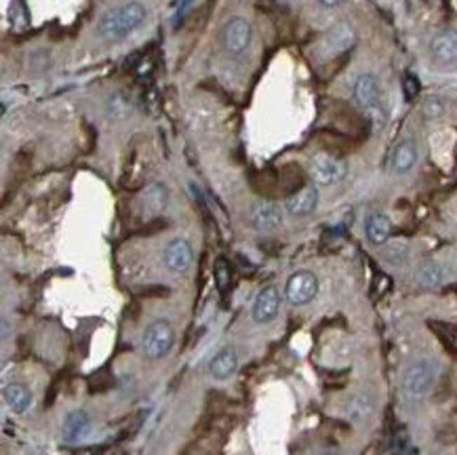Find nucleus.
Listing matches in <instances>:
<instances>
[{"label":"nucleus","mask_w":457,"mask_h":455,"mask_svg":"<svg viewBox=\"0 0 457 455\" xmlns=\"http://www.w3.org/2000/svg\"><path fill=\"white\" fill-rule=\"evenodd\" d=\"M354 100L369 114L375 129L383 127L386 114H383V108H381V89H379L377 76H373V74L358 76V81L354 83Z\"/></svg>","instance_id":"7ed1b4c3"},{"label":"nucleus","mask_w":457,"mask_h":455,"mask_svg":"<svg viewBox=\"0 0 457 455\" xmlns=\"http://www.w3.org/2000/svg\"><path fill=\"white\" fill-rule=\"evenodd\" d=\"M373 411H375V396L367 390L356 392L348 402V417L352 421H362V419L371 417Z\"/></svg>","instance_id":"aec40b11"},{"label":"nucleus","mask_w":457,"mask_h":455,"mask_svg":"<svg viewBox=\"0 0 457 455\" xmlns=\"http://www.w3.org/2000/svg\"><path fill=\"white\" fill-rule=\"evenodd\" d=\"M238 369V356L232 348H221L209 362V373L213 375V379H230Z\"/></svg>","instance_id":"4468645a"},{"label":"nucleus","mask_w":457,"mask_h":455,"mask_svg":"<svg viewBox=\"0 0 457 455\" xmlns=\"http://www.w3.org/2000/svg\"><path fill=\"white\" fill-rule=\"evenodd\" d=\"M318 455H341L339 451H333V449H329V451H322V453H318Z\"/></svg>","instance_id":"c85d7f7f"},{"label":"nucleus","mask_w":457,"mask_h":455,"mask_svg":"<svg viewBox=\"0 0 457 455\" xmlns=\"http://www.w3.org/2000/svg\"><path fill=\"white\" fill-rule=\"evenodd\" d=\"M430 53L438 64L457 62V30H442L430 43Z\"/></svg>","instance_id":"9d476101"},{"label":"nucleus","mask_w":457,"mask_h":455,"mask_svg":"<svg viewBox=\"0 0 457 455\" xmlns=\"http://www.w3.org/2000/svg\"><path fill=\"white\" fill-rule=\"evenodd\" d=\"M287 299L293 306H306L310 304L318 293V278L310 270H299L287 280Z\"/></svg>","instance_id":"0eeeda50"},{"label":"nucleus","mask_w":457,"mask_h":455,"mask_svg":"<svg viewBox=\"0 0 457 455\" xmlns=\"http://www.w3.org/2000/svg\"><path fill=\"white\" fill-rule=\"evenodd\" d=\"M444 280H446V268L438 262H425L415 272V283L419 287H425V289L440 287Z\"/></svg>","instance_id":"6ab92c4d"},{"label":"nucleus","mask_w":457,"mask_h":455,"mask_svg":"<svg viewBox=\"0 0 457 455\" xmlns=\"http://www.w3.org/2000/svg\"><path fill=\"white\" fill-rule=\"evenodd\" d=\"M436 377L438 365L430 358H417L402 371L400 392L407 400H421L432 392Z\"/></svg>","instance_id":"f03ea898"},{"label":"nucleus","mask_w":457,"mask_h":455,"mask_svg":"<svg viewBox=\"0 0 457 455\" xmlns=\"http://www.w3.org/2000/svg\"><path fill=\"white\" fill-rule=\"evenodd\" d=\"M318 3L325 7V9H337V7H341L346 0H318Z\"/></svg>","instance_id":"cd10ccee"},{"label":"nucleus","mask_w":457,"mask_h":455,"mask_svg":"<svg viewBox=\"0 0 457 455\" xmlns=\"http://www.w3.org/2000/svg\"><path fill=\"white\" fill-rule=\"evenodd\" d=\"M354 45V30L348 24H337L325 39V47L329 55H337Z\"/></svg>","instance_id":"a211bd4d"},{"label":"nucleus","mask_w":457,"mask_h":455,"mask_svg":"<svg viewBox=\"0 0 457 455\" xmlns=\"http://www.w3.org/2000/svg\"><path fill=\"white\" fill-rule=\"evenodd\" d=\"M417 163V146L413 140H402L394 152H392V173L394 175H404L409 173Z\"/></svg>","instance_id":"ddd939ff"},{"label":"nucleus","mask_w":457,"mask_h":455,"mask_svg":"<svg viewBox=\"0 0 457 455\" xmlns=\"http://www.w3.org/2000/svg\"><path fill=\"white\" fill-rule=\"evenodd\" d=\"M175 341V331L171 327L169 320H152L146 327L144 339H142V348L144 354L152 360H158L163 356H167L173 348Z\"/></svg>","instance_id":"20e7f679"},{"label":"nucleus","mask_w":457,"mask_h":455,"mask_svg":"<svg viewBox=\"0 0 457 455\" xmlns=\"http://www.w3.org/2000/svg\"><path fill=\"white\" fill-rule=\"evenodd\" d=\"M3 396H5V402L9 405V409L18 415L26 413L32 407V392L24 383H7L3 390Z\"/></svg>","instance_id":"2eb2a0df"},{"label":"nucleus","mask_w":457,"mask_h":455,"mask_svg":"<svg viewBox=\"0 0 457 455\" xmlns=\"http://www.w3.org/2000/svg\"><path fill=\"white\" fill-rule=\"evenodd\" d=\"M364 234L373 245H386L392 234V222L383 213H371L364 224Z\"/></svg>","instance_id":"f3484780"},{"label":"nucleus","mask_w":457,"mask_h":455,"mask_svg":"<svg viewBox=\"0 0 457 455\" xmlns=\"http://www.w3.org/2000/svg\"><path fill=\"white\" fill-rule=\"evenodd\" d=\"M419 91H421L419 79H417L415 74L407 72L404 79H402V93H404V100H407V102H413V100L419 95Z\"/></svg>","instance_id":"b1692460"},{"label":"nucleus","mask_w":457,"mask_h":455,"mask_svg":"<svg viewBox=\"0 0 457 455\" xmlns=\"http://www.w3.org/2000/svg\"><path fill=\"white\" fill-rule=\"evenodd\" d=\"M423 112H425L428 118H438L442 114V104L438 100H430V102H425Z\"/></svg>","instance_id":"a878e982"},{"label":"nucleus","mask_w":457,"mask_h":455,"mask_svg":"<svg viewBox=\"0 0 457 455\" xmlns=\"http://www.w3.org/2000/svg\"><path fill=\"white\" fill-rule=\"evenodd\" d=\"M148 11L142 3L137 0H129V3L121 5V7H114L110 9L100 26H97V34L102 41L106 43H118L123 39H127L135 28H139L146 20Z\"/></svg>","instance_id":"f257e3e1"},{"label":"nucleus","mask_w":457,"mask_h":455,"mask_svg":"<svg viewBox=\"0 0 457 455\" xmlns=\"http://www.w3.org/2000/svg\"><path fill=\"white\" fill-rule=\"evenodd\" d=\"M409 257V247L404 243H390L383 247V259L394 264V266H400L404 264Z\"/></svg>","instance_id":"5701e85b"},{"label":"nucleus","mask_w":457,"mask_h":455,"mask_svg":"<svg viewBox=\"0 0 457 455\" xmlns=\"http://www.w3.org/2000/svg\"><path fill=\"white\" fill-rule=\"evenodd\" d=\"M142 203H144L146 213L158 215L167 205V188L158 182H152L150 186H146V190L142 194Z\"/></svg>","instance_id":"412c9836"},{"label":"nucleus","mask_w":457,"mask_h":455,"mask_svg":"<svg viewBox=\"0 0 457 455\" xmlns=\"http://www.w3.org/2000/svg\"><path fill=\"white\" fill-rule=\"evenodd\" d=\"M131 110H133L131 100H129L123 91L110 95L108 102H106V112H108V116H110L112 121H123V118H127V116L131 114Z\"/></svg>","instance_id":"4be33fe9"},{"label":"nucleus","mask_w":457,"mask_h":455,"mask_svg":"<svg viewBox=\"0 0 457 455\" xmlns=\"http://www.w3.org/2000/svg\"><path fill=\"white\" fill-rule=\"evenodd\" d=\"M251 226L259 232H272L280 226L282 222V215H280V209L272 203H259L251 209Z\"/></svg>","instance_id":"f8f14e48"},{"label":"nucleus","mask_w":457,"mask_h":455,"mask_svg":"<svg viewBox=\"0 0 457 455\" xmlns=\"http://www.w3.org/2000/svg\"><path fill=\"white\" fill-rule=\"evenodd\" d=\"M91 419L89 413L79 409V411H70L64 419V438L68 442H79L87 432H89Z\"/></svg>","instance_id":"dca6fc26"},{"label":"nucleus","mask_w":457,"mask_h":455,"mask_svg":"<svg viewBox=\"0 0 457 455\" xmlns=\"http://www.w3.org/2000/svg\"><path fill=\"white\" fill-rule=\"evenodd\" d=\"M215 276H217V283H219V287H226V283L230 280V272L226 270V262H224V259H219V262H217Z\"/></svg>","instance_id":"bb28decb"},{"label":"nucleus","mask_w":457,"mask_h":455,"mask_svg":"<svg viewBox=\"0 0 457 455\" xmlns=\"http://www.w3.org/2000/svg\"><path fill=\"white\" fill-rule=\"evenodd\" d=\"M310 175L318 186H335L348 175V165L329 154H316L310 163Z\"/></svg>","instance_id":"423d86ee"},{"label":"nucleus","mask_w":457,"mask_h":455,"mask_svg":"<svg viewBox=\"0 0 457 455\" xmlns=\"http://www.w3.org/2000/svg\"><path fill=\"white\" fill-rule=\"evenodd\" d=\"M192 259H194V251L186 238H173L163 251V264L173 274L188 272L192 266Z\"/></svg>","instance_id":"6e6552de"},{"label":"nucleus","mask_w":457,"mask_h":455,"mask_svg":"<svg viewBox=\"0 0 457 455\" xmlns=\"http://www.w3.org/2000/svg\"><path fill=\"white\" fill-rule=\"evenodd\" d=\"M316 207H318V190L314 186H306L285 203L287 213L293 217H308L310 213L316 211Z\"/></svg>","instance_id":"9b49d317"},{"label":"nucleus","mask_w":457,"mask_h":455,"mask_svg":"<svg viewBox=\"0 0 457 455\" xmlns=\"http://www.w3.org/2000/svg\"><path fill=\"white\" fill-rule=\"evenodd\" d=\"M11 24H13V28L15 30H24L28 24H30V20H28V13H26V9H24V5L22 3H13L11 5Z\"/></svg>","instance_id":"393cba45"},{"label":"nucleus","mask_w":457,"mask_h":455,"mask_svg":"<svg viewBox=\"0 0 457 455\" xmlns=\"http://www.w3.org/2000/svg\"><path fill=\"white\" fill-rule=\"evenodd\" d=\"M280 310V293L274 285L264 287L253 304V320L255 322H270L276 318Z\"/></svg>","instance_id":"1a4fd4ad"},{"label":"nucleus","mask_w":457,"mask_h":455,"mask_svg":"<svg viewBox=\"0 0 457 455\" xmlns=\"http://www.w3.org/2000/svg\"><path fill=\"white\" fill-rule=\"evenodd\" d=\"M251 39H253V28L247 20L243 18H232L226 22L224 30H221V43L224 49L234 55L240 57L243 53H247V49L251 47Z\"/></svg>","instance_id":"39448f33"}]
</instances>
